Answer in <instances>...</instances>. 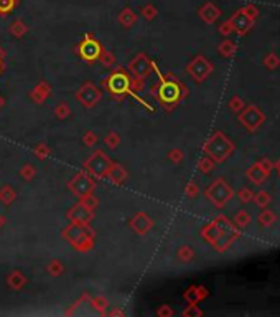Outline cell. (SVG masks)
<instances>
[{
  "label": "cell",
  "instance_id": "17",
  "mask_svg": "<svg viewBox=\"0 0 280 317\" xmlns=\"http://www.w3.org/2000/svg\"><path fill=\"white\" fill-rule=\"evenodd\" d=\"M198 14H200V17L206 21V23H213V21L219 17V10H218L216 5H213V3L208 2V3H205V5L200 8V12H198Z\"/></svg>",
  "mask_w": 280,
  "mask_h": 317
},
{
  "label": "cell",
  "instance_id": "27",
  "mask_svg": "<svg viewBox=\"0 0 280 317\" xmlns=\"http://www.w3.org/2000/svg\"><path fill=\"white\" fill-rule=\"evenodd\" d=\"M140 15L144 17L147 21H152V20L157 19L158 10H157V7H155L153 3H147V5H144L140 8Z\"/></svg>",
  "mask_w": 280,
  "mask_h": 317
},
{
  "label": "cell",
  "instance_id": "21",
  "mask_svg": "<svg viewBox=\"0 0 280 317\" xmlns=\"http://www.w3.org/2000/svg\"><path fill=\"white\" fill-rule=\"evenodd\" d=\"M93 309H96L99 314H107V307H109V301L104 296H96V297H89Z\"/></svg>",
  "mask_w": 280,
  "mask_h": 317
},
{
  "label": "cell",
  "instance_id": "31",
  "mask_svg": "<svg viewBox=\"0 0 280 317\" xmlns=\"http://www.w3.org/2000/svg\"><path fill=\"white\" fill-rule=\"evenodd\" d=\"M176 256H178L180 261H189V259L193 258V250L188 248V246H182L178 251H176Z\"/></svg>",
  "mask_w": 280,
  "mask_h": 317
},
{
  "label": "cell",
  "instance_id": "25",
  "mask_svg": "<svg viewBox=\"0 0 280 317\" xmlns=\"http://www.w3.org/2000/svg\"><path fill=\"white\" fill-rule=\"evenodd\" d=\"M33 154H35V157L38 160H46L51 155V149L48 144H45V142H38L35 146V149H33Z\"/></svg>",
  "mask_w": 280,
  "mask_h": 317
},
{
  "label": "cell",
  "instance_id": "33",
  "mask_svg": "<svg viewBox=\"0 0 280 317\" xmlns=\"http://www.w3.org/2000/svg\"><path fill=\"white\" fill-rule=\"evenodd\" d=\"M157 316H160V317H171V316H173V309H171L168 304H163V306H160L157 309Z\"/></svg>",
  "mask_w": 280,
  "mask_h": 317
},
{
  "label": "cell",
  "instance_id": "10",
  "mask_svg": "<svg viewBox=\"0 0 280 317\" xmlns=\"http://www.w3.org/2000/svg\"><path fill=\"white\" fill-rule=\"evenodd\" d=\"M94 213L93 210H89V208H86L83 203L77 202L75 207H71L70 210H68L66 213V218L71 221V223H91L94 220Z\"/></svg>",
  "mask_w": 280,
  "mask_h": 317
},
{
  "label": "cell",
  "instance_id": "24",
  "mask_svg": "<svg viewBox=\"0 0 280 317\" xmlns=\"http://www.w3.org/2000/svg\"><path fill=\"white\" fill-rule=\"evenodd\" d=\"M104 144H106L107 149L115 150L120 146V136L115 131H109L104 136Z\"/></svg>",
  "mask_w": 280,
  "mask_h": 317
},
{
  "label": "cell",
  "instance_id": "6",
  "mask_svg": "<svg viewBox=\"0 0 280 317\" xmlns=\"http://www.w3.org/2000/svg\"><path fill=\"white\" fill-rule=\"evenodd\" d=\"M129 75L145 81L153 71V62L145 53H137L127 64Z\"/></svg>",
  "mask_w": 280,
  "mask_h": 317
},
{
  "label": "cell",
  "instance_id": "39",
  "mask_svg": "<svg viewBox=\"0 0 280 317\" xmlns=\"http://www.w3.org/2000/svg\"><path fill=\"white\" fill-rule=\"evenodd\" d=\"M3 107H5V98H3L2 94H0V111H2Z\"/></svg>",
  "mask_w": 280,
  "mask_h": 317
},
{
  "label": "cell",
  "instance_id": "37",
  "mask_svg": "<svg viewBox=\"0 0 280 317\" xmlns=\"http://www.w3.org/2000/svg\"><path fill=\"white\" fill-rule=\"evenodd\" d=\"M109 316H126V312H124L122 309H112L109 312Z\"/></svg>",
  "mask_w": 280,
  "mask_h": 317
},
{
  "label": "cell",
  "instance_id": "1",
  "mask_svg": "<svg viewBox=\"0 0 280 317\" xmlns=\"http://www.w3.org/2000/svg\"><path fill=\"white\" fill-rule=\"evenodd\" d=\"M61 238L79 253H89L96 245V232L89 223H71L61 230Z\"/></svg>",
  "mask_w": 280,
  "mask_h": 317
},
{
  "label": "cell",
  "instance_id": "36",
  "mask_svg": "<svg viewBox=\"0 0 280 317\" xmlns=\"http://www.w3.org/2000/svg\"><path fill=\"white\" fill-rule=\"evenodd\" d=\"M200 167H201V170H205V172H208L209 169H211V164L208 162V160H203V162L200 164Z\"/></svg>",
  "mask_w": 280,
  "mask_h": 317
},
{
  "label": "cell",
  "instance_id": "2",
  "mask_svg": "<svg viewBox=\"0 0 280 317\" xmlns=\"http://www.w3.org/2000/svg\"><path fill=\"white\" fill-rule=\"evenodd\" d=\"M102 88H104L114 99H117V101H122L124 98L131 94V96L139 99V101L144 104L145 107L152 109L147 103L142 101V99L139 98V94H135L132 91V88H131V75H129V71L126 68H115L109 76L102 80Z\"/></svg>",
  "mask_w": 280,
  "mask_h": 317
},
{
  "label": "cell",
  "instance_id": "14",
  "mask_svg": "<svg viewBox=\"0 0 280 317\" xmlns=\"http://www.w3.org/2000/svg\"><path fill=\"white\" fill-rule=\"evenodd\" d=\"M188 71L191 73L195 80L201 81L209 73V64L206 63L205 60L201 58V56H198V58H195L191 63L188 64Z\"/></svg>",
  "mask_w": 280,
  "mask_h": 317
},
{
  "label": "cell",
  "instance_id": "20",
  "mask_svg": "<svg viewBox=\"0 0 280 317\" xmlns=\"http://www.w3.org/2000/svg\"><path fill=\"white\" fill-rule=\"evenodd\" d=\"M64 271H66V266H64V263L61 261V259H51V261L46 264V273L53 277L63 276Z\"/></svg>",
  "mask_w": 280,
  "mask_h": 317
},
{
  "label": "cell",
  "instance_id": "11",
  "mask_svg": "<svg viewBox=\"0 0 280 317\" xmlns=\"http://www.w3.org/2000/svg\"><path fill=\"white\" fill-rule=\"evenodd\" d=\"M51 93H53L51 85L48 83V81L40 80L35 86H33V89L28 93V96L35 104H43L51 98Z\"/></svg>",
  "mask_w": 280,
  "mask_h": 317
},
{
  "label": "cell",
  "instance_id": "32",
  "mask_svg": "<svg viewBox=\"0 0 280 317\" xmlns=\"http://www.w3.org/2000/svg\"><path fill=\"white\" fill-rule=\"evenodd\" d=\"M168 160L171 164H180L183 160V150L182 149H171L168 152Z\"/></svg>",
  "mask_w": 280,
  "mask_h": 317
},
{
  "label": "cell",
  "instance_id": "5",
  "mask_svg": "<svg viewBox=\"0 0 280 317\" xmlns=\"http://www.w3.org/2000/svg\"><path fill=\"white\" fill-rule=\"evenodd\" d=\"M102 45L97 38H94L91 33H86L83 37V40L77 43V56L81 60H84L86 63H96L99 60V56L102 53Z\"/></svg>",
  "mask_w": 280,
  "mask_h": 317
},
{
  "label": "cell",
  "instance_id": "9",
  "mask_svg": "<svg viewBox=\"0 0 280 317\" xmlns=\"http://www.w3.org/2000/svg\"><path fill=\"white\" fill-rule=\"evenodd\" d=\"M153 227H155L153 218L149 213H145V211H139V213H135L129 220V228L137 234H147L152 232Z\"/></svg>",
  "mask_w": 280,
  "mask_h": 317
},
{
  "label": "cell",
  "instance_id": "16",
  "mask_svg": "<svg viewBox=\"0 0 280 317\" xmlns=\"http://www.w3.org/2000/svg\"><path fill=\"white\" fill-rule=\"evenodd\" d=\"M17 197H19V193H17V190L12 185L5 184L0 187V203H2V205L10 207L12 203H15Z\"/></svg>",
  "mask_w": 280,
  "mask_h": 317
},
{
  "label": "cell",
  "instance_id": "40",
  "mask_svg": "<svg viewBox=\"0 0 280 317\" xmlns=\"http://www.w3.org/2000/svg\"><path fill=\"white\" fill-rule=\"evenodd\" d=\"M3 58H5V50L0 46V60H3Z\"/></svg>",
  "mask_w": 280,
  "mask_h": 317
},
{
  "label": "cell",
  "instance_id": "12",
  "mask_svg": "<svg viewBox=\"0 0 280 317\" xmlns=\"http://www.w3.org/2000/svg\"><path fill=\"white\" fill-rule=\"evenodd\" d=\"M107 179H109L114 185H124L129 179V172L124 166H120V164L112 160L109 172H107Z\"/></svg>",
  "mask_w": 280,
  "mask_h": 317
},
{
  "label": "cell",
  "instance_id": "22",
  "mask_svg": "<svg viewBox=\"0 0 280 317\" xmlns=\"http://www.w3.org/2000/svg\"><path fill=\"white\" fill-rule=\"evenodd\" d=\"M205 296H206L205 289H201V288H189L187 293L183 294V297L187 299L188 302H191V304H196L200 299H203Z\"/></svg>",
  "mask_w": 280,
  "mask_h": 317
},
{
  "label": "cell",
  "instance_id": "13",
  "mask_svg": "<svg viewBox=\"0 0 280 317\" xmlns=\"http://www.w3.org/2000/svg\"><path fill=\"white\" fill-rule=\"evenodd\" d=\"M7 281V286L10 288L12 291H21L25 286L28 284V277L20 271V269H14L10 271L5 277Z\"/></svg>",
  "mask_w": 280,
  "mask_h": 317
},
{
  "label": "cell",
  "instance_id": "26",
  "mask_svg": "<svg viewBox=\"0 0 280 317\" xmlns=\"http://www.w3.org/2000/svg\"><path fill=\"white\" fill-rule=\"evenodd\" d=\"M97 62L101 63L104 68H112L115 64V55L109 50H102V53H101V56H99Z\"/></svg>",
  "mask_w": 280,
  "mask_h": 317
},
{
  "label": "cell",
  "instance_id": "28",
  "mask_svg": "<svg viewBox=\"0 0 280 317\" xmlns=\"http://www.w3.org/2000/svg\"><path fill=\"white\" fill-rule=\"evenodd\" d=\"M79 203H83V205L86 208H89V210L96 211L97 207H99V198L94 193H89V195H84V197H81L79 198Z\"/></svg>",
  "mask_w": 280,
  "mask_h": 317
},
{
  "label": "cell",
  "instance_id": "7",
  "mask_svg": "<svg viewBox=\"0 0 280 317\" xmlns=\"http://www.w3.org/2000/svg\"><path fill=\"white\" fill-rule=\"evenodd\" d=\"M68 189L76 195L77 198L84 197V195L94 193L96 190V179H93L88 172H77L73 179L68 182Z\"/></svg>",
  "mask_w": 280,
  "mask_h": 317
},
{
  "label": "cell",
  "instance_id": "30",
  "mask_svg": "<svg viewBox=\"0 0 280 317\" xmlns=\"http://www.w3.org/2000/svg\"><path fill=\"white\" fill-rule=\"evenodd\" d=\"M20 0H0V15L10 14L14 8L19 5Z\"/></svg>",
  "mask_w": 280,
  "mask_h": 317
},
{
  "label": "cell",
  "instance_id": "3",
  "mask_svg": "<svg viewBox=\"0 0 280 317\" xmlns=\"http://www.w3.org/2000/svg\"><path fill=\"white\" fill-rule=\"evenodd\" d=\"M153 69L158 73V76H160V83L155 85L150 93H152V96L158 99V103H162L163 106H165V109H171V107H173L183 96L182 85H180L171 75L162 76L155 63H153Z\"/></svg>",
  "mask_w": 280,
  "mask_h": 317
},
{
  "label": "cell",
  "instance_id": "8",
  "mask_svg": "<svg viewBox=\"0 0 280 317\" xmlns=\"http://www.w3.org/2000/svg\"><path fill=\"white\" fill-rule=\"evenodd\" d=\"M101 98H102V91L94 83H89V81L81 86L76 93V101L83 107H86V109H91V107L96 106L101 101Z\"/></svg>",
  "mask_w": 280,
  "mask_h": 317
},
{
  "label": "cell",
  "instance_id": "4",
  "mask_svg": "<svg viewBox=\"0 0 280 317\" xmlns=\"http://www.w3.org/2000/svg\"><path fill=\"white\" fill-rule=\"evenodd\" d=\"M112 164V159L106 154L104 150L97 149L94 150L91 155L88 157V160L84 162V170L93 177V179L102 180L107 179V172Z\"/></svg>",
  "mask_w": 280,
  "mask_h": 317
},
{
  "label": "cell",
  "instance_id": "41",
  "mask_svg": "<svg viewBox=\"0 0 280 317\" xmlns=\"http://www.w3.org/2000/svg\"><path fill=\"white\" fill-rule=\"evenodd\" d=\"M3 71V60H0V75H2Z\"/></svg>",
  "mask_w": 280,
  "mask_h": 317
},
{
  "label": "cell",
  "instance_id": "38",
  "mask_svg": "<svg viewBox=\"0 0 280 317\" xmlns=\"http://www.w3.org/2000/svg\"><path fill=\"white\" fill-rule=\"evenodd\" d=\"M3 227H5V216L0 213V230H2Z\"/></svg>",
  "mask_w": 280,
  "mask_h": 317
},
{
  "label": "cell",
  "instance_id": "29",
  "mask_svg": "<svg viewBox=\"0 0 280 317\" xmlns=\"http://www.w3.org/2000/svg\"><path fill=\"white\" fill-rule=\"evenodd\" d=\"M97 142H99V137H97V134L96 132H93V131H86L83 134V144L86 147H89V149H93V147H96L97 146Z\"/></svg>",
  "mask_w": 280,
  "mask_h": 317
},
{
  "label": "cell",
  "instance_id": "34",
  "mask_svg": "<svg viewBox=\"0 0 280 317\" xmlns=\"http://www.w3.org/2000/svg\"><path fill=\"white\" fill-rule=\"evenodd\" d=\"M196 192H198V189H196V185H195V184H188V185H187V189H185V193H187L188 197H191V198L195 197Z\"/></svg>",
  "mask_w": 280,
  "mask_h": 317
},
{
  "label": "cell",
  "instance_id": "19",
  "mask_svg": "<svg viewBox=\"0 0 280 317\" xmlns=\"http://www.w3.org/2000/svg\"><path fill=\"white\" fill-rule=\"evenodd\" d=\"M19 177L23 182H32L37 177V167L32 162H25L21 164L19 169Z\"/></svg>",
  "mask_w": 280,
  "mask_h": 317
},
{
  "label": "cell",
  "instance_id": "35",
  "mask_svg": "<svg viewBox=\"0 0 280 317\" xmlns=\"http://www.w3.org/2000/svg\"><path fill=\"white\" fill-rule=\"evenodd\" d=\"M198 314H201V311H198L195 306H189L188 309L183 311V316H198Z\"/></svg>",
  "mask_w": 280,
  "mask_h": 317
},
{
  "label": "cell",
  "instance_id": "23",
  "mask_svg": "<svg viewBox=\"0 0 280 317\" xmlns=\"http://www.w3.org/2000/svg\"><path fill=\"white\" fill-rule=\"evenodd\" d=\"M55 116H56V119H59V121L68 119V117L71 116L70 104L64 103V101H59L58 104H56V107H55Z\"/></svg>",
  "mask_w": 280,
  "mask_h": 317
},
{
  "label": "cell",
  "instance_id": "18",
  "mask_svg": "<svg viewBox=\"0 0 280 317\" xmlns=\"http://www.w3.org/2000/svg\"><path fill=\"white\" fill-rule=\"evenodd\" d=\"M8 32H10L12 37H15V38H21V37H25V35L28 33V25L25 23L23 20H14L10 25H8Z\"/></svg>",
  "mask_w": 280,
  "mask_h": 317
},
{
  "label": "cell",
  "instance_id": "15",
  "mask_svg": "<svg viewBox=\"0 0 280 317\" xmlns=\"http://www.w3.org/2000/svg\"><path fill=\"white\" fill-rule=\"evenodd\" d=\"M137 19H139V15L135 14V10L131 7H126L120 10L119 14V23L122 25L124 28H131L133 25L137 23Z\"/></svg>",
  "mask_w": 280,
  "mask_h": 317
}]
</instances>
